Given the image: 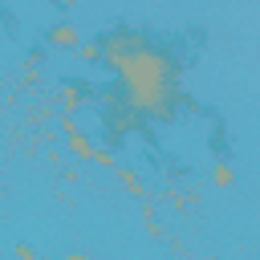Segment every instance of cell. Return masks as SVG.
<instances>
[{
	"label": "cell",
	"mask_w": 260,
	"mask_h": 260,
	"mask_svg": "<svg viewBox=\"0 0 260 260\" xmlns=\"http://www.w3.org/2000/svg\"><path fill=\"white\" fill-rule=\"evenodd\" d=\"M49 45H53V49H77V45H81V28H77L73 20H57V24L49 28Z\"/></svg>",
	"instance_id": "cell-3"
},
{
	"label": "cell",
	"mask_w": 260,
	"mask_h": 260,
	"mask_svg": "<svg viewBox=\"0 0 260 260\" xmlns=\"http://www.w3.org/2000/svg\"><path fill=\"white\" fill-rule=\"evenodd\" d=\"M77 57H81V61H89V65H93V61H102V41H98V37H81Z\"/></svg>",
	"instance_id": "cell-4"
},
{
	"label": "cell",
	"mask_w": 260,
	"mask_h": 260,
	"mask_svg": "<svg viewBox=\"0 0 260 260\" xmlns=\"http://www.w3.org/2000/svg\"><path fill=\"white\" fill-rule=\"evenodd\" d=\"M37 260H49V256H37Z\"/></svg>",
	"instance_id": "cell-8"
},
{
	"label": "cell",
	"mask_w": 260,
	"mask_h": 260,
	"mask_svg": "<svg viewBox=\"0 0 260 260\" xmlns=\"http://www.w3.org/2000/svg\"><path fill=\"white\" fill-rule=\"evenodd\" d=\"M114 77H118V89H122V102L138 114V118H150V122H171L175 110H179V61L158 49L154 41L138 45L130 57H122L114 65Z\"/></svg>",
	"instance_id": "cell-1"
},
{
	"label": "cell",
	"mask_w": 260,
	"mask_h": 260,
	"mask_svg": "<svg viewBox=\"0 0 260 260\" xmlns=\"http://www.w3.org/2000/svg\"><path fill=\"white\" fill-rule=\"evenodd\" d=\"M65 260H93V256H81V252H73V256H65Z\"/></svg>",
	"instance_id": "cell-7"
},
{
	"label": "cell",
	"mask_w": 260,
	"mask_h": 260,
	"mask_svg": "<svg viewBox=\"0 0 260 260\" xmlns=\"http://www.w3.org/2000/svg\"><path fill=\"white\" fill-rule=\"evenodd\" d=\"M16 256H20V260H37V252H32V248H28V244H24V240H20V244H16Z\"/></svg>",
	"instance_id": "cell-6"
},
{
	"label": "cell",
	"mask_w": 260,
	"mask_h": 260,
	"mask_svg": "<svg viewBox=\"0 0 260 260\" xmlns=\"http://www.w3.org/2000/svg\"><path fill=\"white\" fill-rule=\"evenodd\" d=\"M211 179H215V187H232V179H236V171H232V167H228V162H219V167H215V175H211Z\"/></svg>",
	"instance_id": "cell-5"
},
{
	"label": "cell",
	"mask_w": 260,
	"mask_h": 260,
	"mask_svg": "<svg viewBox=\"0 0 260 260\" xmlns=\"http://www.w3.org/2000/svg\"><path fill=\"white\" fill-rule=\"evenodd\" d=\"M85 98H89V85L85 81H65L61 89H57V102H61V114H77L81 106H85Z\"/></svg>",
	"instance_id": "cell-2"
}]
</instances>
